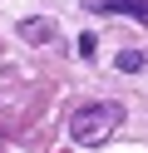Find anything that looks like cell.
Masks as SVG:
<instances>
[{
	"label": "cell",
	"mask_w": 148,
	"mask_h": 153,
	"mask_svg": "<svg viewBox=\"0 0 148 153\" xmlns=\"http://www.w3.org/2000/svg\"><path fill=\"white\" fill-rule=\"evenodd\" d=\"M114 128H123V104L104 99V104H84V109L69 119V138L84 143V148H99V143L114 138Z\"/></svg>",
	"instance_id": "obj_1"
},
{
	"label": "cell",
	"mask_w": 148,
	"mask_h": 153,
	"mask_svg": "<svg viewBox=\"0 0 148 153\" xmlns=\"http://www.w3.org/2000/svg\"><path fill=\"white\" fill-rule=\"evenodd\" d=\"M20 35H25L30 45H54V40H59V25H54V20H39V15H30V20H20Z\"/></svg>",
	"instance_id": "obj_3"
},
{
	"label": "cell",
	"mask_w": 148,
	"mask_h": 153,
	"mask_svg": "<svg viewBox=\"0 0 148 153\" xmlns=\"http://www.w3.org/2000/svg\"><path fill=\"white\" fill-rule=\"evenodd\" d=\"M99 15H128V20L148 25V0H94Z\"/></svg>",
	"instance_id": "obj_2"
},
{
	"label": "cell",
	"mask_w": 148,
	"mask_h": 153,
	"mask_svg": "<svg viewBox=\"0 0 148 153\" xmlns=\"http://www.w3.org/2000/svg\"><path fill=\"white\" fill-rule=\"evenodd\" d=\"M79 59H94V35H79Z\"/></svg>",
	"instance_id": "obj_5"
},
{
	"label": "cell",
	"mask_w": 148,
	"mask_h": 153,
	"mask_svg": "<svg viewBox=\"0 0 148 153\" xmlns=\"http://www.w3.org/2000/svg\"><path fill=\"white\" fill-rule=\"evenodd\" d=\"M143 64H148V59H143V54H138V50H118V59H114V69H118V74H138V69H143Z\"/></svg>",
	"instance_id": "obj_4"
}]
</instances>
